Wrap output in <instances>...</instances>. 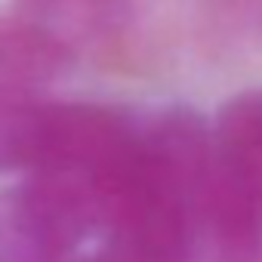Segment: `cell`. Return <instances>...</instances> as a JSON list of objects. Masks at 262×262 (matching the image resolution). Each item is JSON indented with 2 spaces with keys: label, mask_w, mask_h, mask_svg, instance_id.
Wrapping results in <instances>:
<instances>
[{
  "label": "cell",
  "mask_w": 262,
  "mask_h": 262,
  "mask_svg": "<svg viewBox=\"0 0 262 262\" xmlns=\"http://www.w3.org/2000/svg\"><path fill=\"white\" fill-rule=\"evenodd\" d=\"M99 234V191L80 176L37 173L0 194V262H86Z\"/></svg>",
  "instance_id": "1"
},
{
  "label": "cell",
  "mask_w": 262,
  "mask_h": 262,
  "mask_svg": "<svg viewBox=\"0 0 262 262\" xmlns=\"http://www.w3.org/2000/svg\"><path fill=\"white\" fill-rule=\"evenodd\" d=\"M194 225L198 250L213 262H262V176L228 161L216 142L198 182Z\"/></svg>",
  "instance_id": "2"
},
{
  "label": "cell",
  "mask_w": 262,
  "mask_h": 262,
  "mask_svg": "<svg viewBox=\"0 0 262 262\" xmlns=\"http://www.w3.org/2000/svg\"><path fill=\"white\" fill-rule=\"evenodd\" d=\"M77 53L25 13L0 16V99H34L71 71Z\"/></svg>",
  "instance_id": "3"
},
{
  "label": "cell",
  "mask_w": 262,
  "mask_h": 262,
  "mask_svg": "<svg viewBox=\"0 0 262 262\" xmlns=\"http://www.w3.org/2000/svg\"><path fill=\"white\" fill-rule=\"evenodd\" d=\"M216 148L262 176V90H247L228 99L213 123Z\"/></svg>",
  "instance_id": "4"
},
{
  "label": "cell",
  "mask_w": 262,
  "mask_h": 262,
  "mask_svg": "<svg viewBox=\"0 0 262 262\" xmlns=\"http://www.w3.org/2000/svg\"><path fill=\"white\" fill-rule=\"evenodd\" d=\"M207 22L237 40H262V0H198Z\"/></svg>",
  "instance_id": "5"
}]
</instances>
